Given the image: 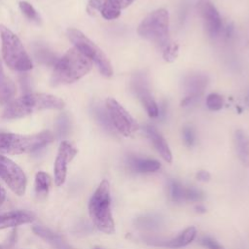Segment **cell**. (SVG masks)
Here are the masks:
<instances>
[{"instance_id":"cell-1","label":"cell","mask_w":249,"mask_h":249,"mask_svg":"<svg viewBox=\"0 0 249 249\" xmlns=\"http://www.w3.org/2000/svg\"><path fill=\"white\" fill-rule=\"evenodd\" d=\"M92 63L89 57L73 47L55 62L51 77V84L53 86H59L74 83L90 71Z\"/></svg>"},{"instance_id":"cell-2","label":"cell","mask_w":249,"mask_h":249,"mask_svg":"<svg viewBox=\"0 0 249 249\" xmlns=\"http://www.w3.org/2000/svg\"><path fill=\"white\" fill-rule=\"evenodd\" d=\"M64 101L49 93H27L10 101L5 107L2 118L6 120L19 119L41 110H60Z\"/></svg>"},{"instance_id":"cell-3","label":"cell","mask_w":249,"mask_h":249,"mask_svg":"<svg viewBox=\"0 0 249 249\" xmlns=\"http://www.w3.org/2000/svg\"><path fill=\"white\" fill-rule=\"evenodd\" d=\"M89 214L94 226L102 232H115V222L111 211L110 185L107 180L101 181L89 201Z\"/></svg>"},{"instance_id":"cell-4","label":"cell","mask_w":249,"mask_h":249,"mask_svg":"<svg viewBox=\"0 0 249 249\" xmlns=\"http://www.w3.org/2000/svg\"><path fill=\"white\" fill-rule=\"evenodd\" d=\"M53 139V135L49 130L30 135L1 132L0 152L9 155L32 153L45 147L51 143Z\"/></svg>"},{"instance_id":"cell-5","label":"cell","mask_w":249,"mask_h":249,"mask_svg":"<svg viewBox=\"0 0 249 249\" xmlns=\"http://www.w3.org/2000/svg\"><path fill=\"white\" fill-rule=\"evenodd\" d=\"M140 37L164 50L169 44V14L160 8L153 11L140 22L137 28Z\"/></svg>"},{"instance_id":"cell-6","label":"cell","mask_w":249,"mask_h":249,"mask_svg":"<svg viewBox=\"0 0 249 249\" xmlns=\"http://www.w3.org/2000/svg\"><path fill=\"white\" fill-rule=\"evenodd\" d=\"M0 37L2 41V56L5 63L16 71L24 72L32 69L31 58L19 38L3 24H0Z\"/></svg>"},{"instance_id":"cell-7","label":"cell","mask_w":249,"mask_h":249,"mask_svg":"<svg viewBox=\"0 0 249 249\" xmlns=\"http://www.w3.org/2000/svg\"><path fill=\"white\" fill-rule=\"evenodd\" d=\"M67 36L69 40L73 43L75 48H77L82 53H84L87 57H89L92 62L95 63L103 76H112V65L106 54L97 45H95L83 32L76 28H69L67 30Z\"/></svg>"},{"instance_id":"cell-8","label":"cell","mask_w":249,"mask_h":249,"mask_svg":"<svg viewBox=\"0 0 249 249\" xmlns=\"http://www.w3.org/2000/svg\"><path fill=\"white\" fill-rule=\"evenodd\" d=\"M105 106L116 131L124 136H131L139 128L133 117L114 98H107Z\"/></svg>"},{"instance_id":"cell-9","label":"cell","mask_w":249,"mask_h":249,"mask_svg":"<svg viewBox=\"0 0 249 249\" xmlns=\"http://www.w3.org/2000/svg\"><path fill=\"white\" fill-rule=\"evenodd\" d=\"M0 177L18 196H23L26 190V176L23 170L12 160L0 154Z\"/></svg>"},{"instance_id":"cell-10","label":"cell","mask_w":249,"mask_h":249,"mask_svg":"<svg viewBox=\"0 0 249 249\" xmlns=\"http://www.w3.org/2000/svg\"><path fill=\"white\" fill-rule=\"evenodd\" d=\"M130 88L133 93L145 107L148 115L151 118L159 117V106L151 94L149 82L146 75L143 73L135 74L131 79Z\"/></svg>"},{"instance_id":"cell-11","label":"cell","mask_w":249,"mask_h":249,"mask_svg":"<svg viewBox=\"0 0 249 249\" xmlns=\"http://www.w3.org/2000/svg\"><path fill=\"white\" fill-rule=\"evenodd\" d=\"M76 154L77 149L70 142L62 141L60 143L53 165L54 183L56 186H61L65 182L67 164L74 159Z\"/></svg>"},{"instance_id":"cell-12","label":"cell","mask_w":249,"mask_h":249,"mask_svg":"<svg viewBox=\"0 0 249 249\" xmlns=\"http://www.w3.org/2000/svg\"><path fill=\"white\" fill-rule=\"evenodd\" d=\"M208 84V78L205 74L193 73L185 77L183 81L184 98L182 106H188L197 99L204 91Z\"/></svg>"},{"instance_id":"cell-13","label":"cell","mask_w":249,"mask_h":249,"mask_svg":"<svg viewBox=\"0 0 249 249\" xmlns=\"http://www.w3.org/2000/svg\"><path fill=\"white\" fill-rule=\"evenodd\" d=\"M199 10L207 34L214 38L222 29V19L219 12L209 0L199 1Z\"/></svg>"},{"instance_id":"cell-14","label":"cell","mask_w":249,"mask_h":249,"mask_svg":"<svg viewBox=\"0 0 249 249\" xmlns=\"http://www.w3.org/2000/svg\"><path fill=\"white\" fill-rule=\"evenodd\" d=\"M196 236V229L195 227H189L185 229L179 235L168 240H160V239H155V238H145V240L154 246L181 248L193 242Z\"/></svg>"},{"instance_id":"cell-15","label":"cell","mask_w":249,"mask_h":249,"mask_svg":"<svg viewBox=\"0 0 249 249\" xmlns=\"http://www.w3.org/2000/svg\"><path fill=\"white\" fill-rule=\"evenodd\" d=\"M147 137L150 139V141L153 143L154 147L158 151V153L160 155V157L167 162L172 161V154L169 149V146L164 139V137L157 130L156 127L150 124H146L143 127Z\"/></svg>"},{"instance_id":"cell-16","label":"cell","mask_w":249,"mask_h":249,"mask_svg":"<svg viewBox=\"0 0 249 249\" xmlns=\"http://www.w3.org/2000/svg\"><path fill=\"white\" fill-rule=\"evenodd\" d=\"M34 215L27 211H12L0 215V230L15 228L34 221Z\"/></svg>"},{"instance_id":"cell-17","label":"cell","mask_w":249,"mask_h":249,"mask_svg":"<svg viewBox=\"0 0 249 249\" xmlns=\"http://www.w3.org/2000/svg\"><path fill=\"white\" fill-rule=\"evenodd\" d=\"M89 6L93 10H98L107 20L115 19L121 15V9L113 0H89Z\"/></svg>"},{"instance_id":"cell-18","label":"cell","mask_w":249,"mask_h":249,"mask_svg":"<svg viewBox=\"0 0 249 249\" xmlns=\"http://www.w3.org/2000/svg\"><path fill=\"white\" fill-rule=\"evenodd\" d=\"M128 165L131 170L138 173H153L160 168V163L157 160L138 158L135 156L128 158Z\"/></svg>"},{"instance_id":"cell-19","label":"cell","mask_w":249,"mask_h":249,"mask_svg":"<svg viewBox=\"0 0 249 249\" xmlns=\"http://www.w3.org/2000/svg\"><path fill=\"white\" fill-rule=\"evenodd\" d=\"M16 93V86L14 82L8 78L4 72L0 60V105L8 104Z\"/></svg>"},{"instance_id":"cell-20","label":"cell","mask_w":249,"mask_h":249,"mask_svg":"<svg viewBox=\"0 0 249 249\" xmlns=\"http://www.w3.org/2000/svg\"><path fill=\"white\" fill-rule=\"evenodd\" d=\"M234 146L241 162L249 166V137L241 129L234 133Z\"/></svg>"},{"instance_id":"cell-21","label":"cell","mask_w":249,"mask_h":249,"mask_svg":"<svg viewBox=\"0 0 249 249\" xmlns=\"http://www.w3.org/2000/svg\"><path fill=\"white\" fill-rule=\"evenodd\" d=\"M33 231L36 234H38L39 236H41L42 238L49 241L50 243L53 244L57 249H68L66 247V245L64 244V242L62 241L61 237L59 235H57L56 233L53 232L52 231H50L46 228H43L41 226H35L33 228Z\"/></svg>"},{"instance_id":"cell-22","label":"cell","mask_w":249,"mask_h":249,"mask_svg":"<svg viewBox=\"0 0 249 249\" xmlns=\"http://www.w3.org/2000/svg\"><path fill=\"white\" fill-rule=\"evenodd\" d=\"M93 113L95 115L96 120L103 126L104 129H106L107 131H109L111 133H115L116 129L113 125V123L111 121V118H110V115L107 111L106 106H105V108H103L101 106H96L93 110Z\"/></svg>"},{"instance_id":"cell-23","label":"cell","mask_w":249,"mask_h":249,"mask_svg":"<svg viewBox=\"0 0 249 249\" xmlns=\"http://www.w3.org/2000/svg\"><path fill=\"white\" fill-rule=\"evenodd\" d=\"M51 186V177L44 171H39L35 176V191L38 196H46Z\"/></svg>"},{"instance_id":"cell-24","label":"cell","mask_w":249,"mask_h":249,"mask_svg":"<svg viewBox=\"0 0 249 249\" xmlns=\"http://www.w3.org/2000/svg\"><path fill=\"white\" fill-rule=\"evenodd\" d=\"M135 225L138 228L144 230H155L160 227L161 225V218L157 215H147L138 217L135 220Z\"/></svg>"},{"instance_id":"cell-25","label":"cell","mask_w":249,"mask_h":249,"mask_svg":"<svg viewBox=\"0 0 249 249\" xmlns=\"http://www.w3.org/2000/svg\"><path fill=\"white\" fill-rule=\"evenodd\" d=\"M169 194L170 197L174 202H183L185 201V190L186 188L177 180L169 181Z\"/></svg>"},{"instance_id":"cell-26","label":"cell","mask_w":249,"mask_h":249,"mask_svg":"<svg viewBox=\"0 0 249 249\" xmlns=\"http://www.w3.org/2000/svg\"><path fill=\"white\" fill-rule=\"evenodd\" d=\"M18 6H19V9L22 12V14L29 20L35 21L37 23L40 22V16H39V14L37 13L35 8L30 3H28L27 1H19Z\"/></svg>"},{"instance_id":"cell-27","label":"cell","mask_w":249,"mask_h":249,"mask_svg":"<svg viewBox=\"0 0 249 249\" xmlns=\"http://www.w3.org/2000/svg\"><path fill=\"white\" fill-rule=\"evenodd\" d=\"M224 105L223 97L218 93H210L206 97V106L211 111H218Z\"/></svg>"},{"instance_id":"cell-28","label":"cell","mask_w":249,"mask_h":249,"mask_svg":"<svg viewBox=\"0 0 249 249\" xmlns=\"http://www.w3.org/2000/svg\"><path fill=\"white\" fill-rule=\"evenodd\" d=\"M204 198V195L201 191L196 189V188H186L185 190V201H201Z\"/></svg>"},{"instance_id":"cell-29","label":"cell","mask_w":249,"mask_h":249,"mask_svg":"<svg viewBox=\"0 0 249 249\" xmlns=\"http://www.w3.org/2000/svg\"><path fill=\"white\" fill-rule=\"evenodd\" d=\"M178 52H179V47L177 44H168L167 47L163 50V58L168 61L171 62L173 60L176 59L177 55H178Z\"/></svg>"},{"instance_id":"cell-30","label":"cell","mask_w":249,"mask_h":249,"mask_svg":"<svg viewBox=\"0 0 249 249\" xmlns=\"http://www.w3.org/2000/svg\"><path fill=\"white\" fill-rule=\"evenodd\" d=\"M182 135H183L184 142L188 147H192L195 144V142H196V133H195L193 127H191L189 125L184 126V128L182 130Z\"/></svg>"},{"instance_id":"cell-31","label":"cell","mask_w":249,"mask_h":249,"mask_svg":"<svg viewBox=\"0 0 249 249\" xmlns=\"http://www.w3.org/2000/svg\"><path fill=\"white\" fill-rule=\"evenodd\" d=\"M200 243L207 249H224L215 239L205 236L200 239Z\"/></svg>"},{"instance_id":"cell-32","label":"cell","mask_w":249,"mask_h":249,"mask_svg":"<svg viewBox=\"0 0 249 249\" xmlns=\"http://www.w3.org/2000/svg\"><path fill=\"white\" fill-rule=\"evenodd\" d=\"M15 241H16V231H13L8 240L4 244V246H2V249H13Z\"/></svg>"},{"instance_id":"cell-33","label":"cell","mask_w":249,"mask_h":249,"mask_svg":"<svg viewBox=\"0 0 249 249\" xmlns=\"http://www.w3.org/2000/svg\"><path fill=\"white\" fill-rule=\"evenodd\" d=\"M196 179H197L198 181H201V182H208V181L210 180V178H211L209 172H207V171H205V170H200V171H198V172L196 173Z\"/></svg>"},{"instance_id":"cell-34","label":"cell","mask_w":249,"mask_h":249,"mask_svg":"<svg viewBox=\"0 0 249 249\" xmlns=\"http://www.w3.org/2000/svg\"><path fill=\"white\" fill-rule=\"evenodd\" d=\"M134 0H113V2L122 10L128 7Z\"/></svg>"},{"instance_id":"cell-35","label":"cell","mask_w":249,"mask_h":249,"mask_svg":"<svg viewBox=\"0 0 249 249\" xmlns=\"http://www.w3.org/2000/svg\"><path fill=\"white\" fill-rule=\"evenodd\" d=\"M5 200H6V192H5V190L2 188V186L0 185V205L3 204Z\"/></svg>"},{"instance_id":"cell-36","label":"cell","mask_w":249,"mask_h":249,"mask_svg":"<svg viewBox=\"0 0 249 249\" xmlns=\"http://www.w3.org/2000/svg\"><path fill=\"white\" fill-rule=\"evenodd\" d=\"M195 209H196V211L198 212V213H205V212H206V208H205L204 205H202V204L196 205Z\"/></svg>"},{"instance_id":"cell-37","label":"cell","mask_w":249,"mask_h":249,"mask_svg":"<svg viewBox=\"0 0 249 249\" xmlns=\"http://www.w3.org/2000/svg\"><path fill=\"white\" fill-rule=\"evenodd\" d=\"M245 103L249 106V93L246 95V97H245Z\"/></svg>"},{"instance_id":"cell-38","label":"cell","mask_w":249,"mask_h":249,"mask_svg":"<svg viewBox=\"0 0 249 249\" xmlns=\"http://www.w3.org/2000/svg\"><path fill=\"white\" fill-rule=\"evenodd\" d=\"M95 249H102V248H98V247H96V248H95Z\"/></svg>"},{"instance_id":"cell-39","label":"cell","mask_w":249,"mask_h":249,"mask_svg":"<svg viewBox=\"0 0 249 249\" xmlns=\"http://www.w3.org/2000/svg\"><path fill=\"white\" fill-rule=\"evenodd\" d=\"M0 249H2V246H1V245H0Z\"/></svg>"}]
</instances>
